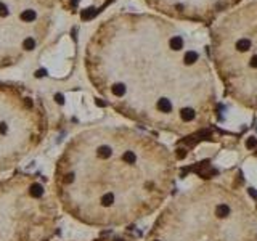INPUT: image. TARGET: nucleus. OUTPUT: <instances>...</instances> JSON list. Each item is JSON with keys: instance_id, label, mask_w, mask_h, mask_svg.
I'll use <instances>...</instances> for the list:
<instances>
[{"instance_id": "7ed1b4c3", "label": "nucleus", "mask_w": 257, "mask_h": 241, "mask_svg": "<svg viewBox=\"0 0 257 241\" xmlns=\"http://www.w3.org/2000/svg\"><path fill=\"white\" fill-rule=\"evenodd\" d=\"M209 55L230 100L257 113V0L241 3L214 23Z\"/></svg>"}, {"instance_id": "6e6552de", "label": "nucleus", "mask_w": 257, "mask_h": 241, "mask_svg": "<svg viewBox=\"0 0 257 241\" xmlns=\"http://www.w3.org/2000/svg\"><path fill=\"white\" fill-rule=\"evenodd\" d=\"M113 203H114V194L113 193H106V194H103V196H101V204L105 207L111 206Z\"/></svg>"}, {"instance_id": "20e7f679", "label": "nucleus", "mask_w": 257, "mask_h": 241, "mask_svg": "<svg viewBox=\"0 0 257 241\" xmlns=\"http://www.w3.org/2000/svg\"><path fill=\"white\" fill-rule=\"evenodd\" d=\"M58 0H0V68L20 63L51 35Z\"/></svg>"}, {"instance_id": "39448f33", "label": "nucleus", "mask_w": 257, "mask_h": 241, "mask_svg": "<svg viewBox=\"0 0 257 241\" xmlns=\"http://www.w3.org/2000/svg\"><path fill=\"white\" fill-rule=\"evenodd\" d=\"M158 15L180 23L214 24L244 0H143Z\"/></svg>"}, {"instance_id": "9d476101", "label": "nucleus", "mask_w": 257, "mask_h": 241, "mask_svg": "<svg viewBox=\"0 0 257 241\" xmlns=\"http://www.w3.org/2000/svg\"><path fill=\"white\" fill-rule=\"evenodd\" d=\"M116 241H122V239H116Z\"/></svg>"}, {"instance_id": "f03ea898", "label": "nucleus", "mask_w": 257, "mask_h": 241, "mask_svg": "<svg viewBox=\"0 0 257 241\" xmlns=\"http://www.w3.org/2000/svg\"><path fill=\"white\" fill-rule=\"evenodd\" d=\"M158 241H257V211L241 190L204 182L166 211Z\"/></svg>"}, {"instance_id": "1a4fd4ad", "label": "nucleus", "mask_w": 257, "mask_h": 241, "mask_svg": "<svg viewBox=\"0 0 257 241\" xmlns=\"http://www.w3.org/2000/svg\"><path fill=\"white\" fill-rule=\"evenodd\" d=\"M72 180H74V175H72V174H68L66 177H64V180H63V182H64V183H71Z\"/></svg>"}, {"instance_id": "423d86ee", "label": "nucleus", "mask_w": 257, "mask_h": 241, "mask_svg": "<svg viewBox=\"0 0 257 241\" xmlns=\"http://www.w3.org/2000/svg\"><path fill=\"white\" fill-rule=\"evenodd\" d=\"M111 154H113L111 146H108V145H100V146H98L96 156L100 157V159H108V157H111Z\"/></svg>"}, {"instance_id": "f257e3e1", "label": "nucleus", "mask_w": 257, "mask_h": 241, "mask_svg": "<svg viewBox=\"0 0 257 241\" xmlns=\"http://www.w3.org/2000/svg\"><path fill=\"white\" fill-rule=\"evenodd\" d=\"M85 64L119 109L164 130H203L217 111L211 55L185 23L158 13H113L92 32Z\"/></svg>"}, {"instance_id": "0eeeda50", "label": "nucleus", "mask_w": 257, "mask_h": 241, "mask_svg": "<svg viewBox=\"0 0 257 241\" xmlns=\"http://www.w3.org/2000/svg\"><path fill=\"white\" fill-rule=\"evenodd\" d=\"M42 194H44V187H42L40 183H34V185H31V196H34V198H40Z\"/></svg>"}]
</instances>
